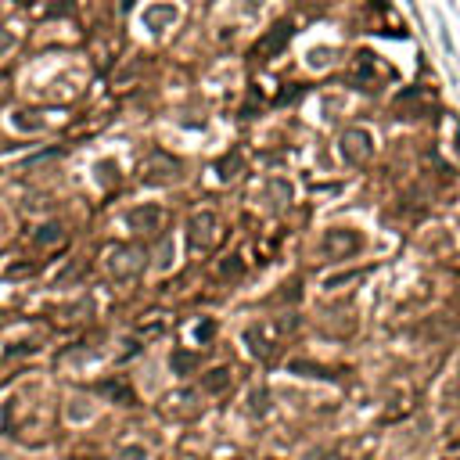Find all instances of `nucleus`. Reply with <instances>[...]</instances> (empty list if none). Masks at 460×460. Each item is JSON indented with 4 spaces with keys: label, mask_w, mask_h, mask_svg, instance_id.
Returning a JSON list of instances; mask_svg holds the SVG:
<instances>
[{
    "label": "nucleus",
    "mask_w": 460,
    "mask_h": 460,
    "mask_svg": "<svg viewBox=\"0 0 460 460\" xmlns=\"http://www.w3.org/2000/svg\"><path fill=\"white\" fill-rule=\"evenodd\" d=\"M216 230H220V220H216V213H213V209L195 213V216H191V223H188V237H191V245H195V248H213Z\"/></svg>",
    "instance_id": "nucleus-5"
},
{
    "label": "nucleus",
    "mask_w": 460,
    "mask_h": 460,
    "mask_svg": "<svg viewBox=\"0 0 460 460\" xmlns=\"http://www.w3.org/2000/svg\"><path fill=\"white\" fill-rule=\"evenodd\" d=\"M288 36H292V29H288V26H277V29H273L266 40H259V44H255V54L273 58V54H277V51L285 47V40H288Z\"/></svg>",
    "instance_id": "nucleus-9"
},
{
    "label": "nucleus",
    "mask_w": 460,
    "mask_h": 460,
    "mask_svg": "<svg viewBox=\"0 0 460 460\" xmlns=\"http://www.w3.org/2000/svg\"><path fill=\"white\" fill-rule=\"evenodd\" d=\"M173 262H176V241H162V248L155 255V270L165 273V270H173Z\"/></svg>",
    "instance_id": "nucleus-15"
},
{
    "label": "nucleus",
    "mask_w": 460,
    "mask_h": 460,
    "mask_svg": "<svg viewBox=\"0 0 460 460\" xmlns=\"http://www.w3.org/2000/svg\"><path fill=\"white\" fill-rule=\"evenodd\" d=\"M241 338H245V345H248V352L255 359H270L273 352H277V327L273 324H248L241 331Z\"/></svg>",
    "instance_id": "nucleus-3"
},
{
    "label": "nucleus",
    "mask_w": 460,
    "mask_h": 460,
    "mask_svg": "<svg viewBox=\"0 0 460 460\" xmlns=\"http://www.w3.org/2000/svg\"><path fill=\"white\" fill-rule=\"evenodd\" d=\"M202 363V356L198 352H188V349H173V356H169V371L176 374V378H188V374H195V367Z\"/></svg>",
    "instance_id": "nucleus-7"
},
{
    "label": "nucleus",
    "mask_w": 460,
    "mask_h": 460,
    "mask_svg": "<svg viewBox=\"0 0 460 460\" xmlns=\"http://www.w3.org/2000/svg\"><path fill=\"white\" fill-rule=\"evenodd\" d=\"M162 220H165V213H162V205H155V202H144V205H133L130 213H126V227L133 230V234H155V230H162Z\"/></svg>",
    "instance_id": "nucleus-4"
},
{
    "label": "nucleus",
    "mask_w": 460,
    "mask_h": 460,
    "mask_svg": "<svg viewBox=\"0 0 460 460\" xmlns=\"http://www.w3.org/2000/svg\"><path fill=\"white\" fill-rule=\"evenodd\" d=\"M356 277V273H338V277H327L324 281V288H338V285H345V281H352Z\"/></svg>",
    "instance_id": "nucleus-24"
},
{
    "label": "nucleus",
    "mask_w": 460,
    "mask_h": 460,
    "mask_svg": "<svg viewBox=\"0 0 460 460\" xmlns=\"http://www.w3.org/2000/svg\"><path fill=\"white\" fill-rule=\"evenodd\" d=\"M94 169H98V183H101V188H112V183H119V165H116L112 158H101Z\"/></svg>",
    "instance_id": "nucleus-14"
},
{
    "label": "nucleus",
    "mask_w": 460,
    "mask_h": 460,
    "mask_svg": "<svg viewBox=\"0 0 460 460\" xmlns=\"http://www.w3.org/2000/svg\"><path fill=\"white\" fill-rule=\"evenodd\" d=\"M359 248H363V237H359L356 230H349V227H331V230H324V237H320V252L331 255V259H349V255H356Z\"/></svg>",
    "instance_id": "nucleus-2"
},
{
    "label": "nucleus",
    "mask_w": 460,
    "mask_h": 460,
    "mask_svg": "<svg viewBox=\"0 0 460 460\" xmlns=\"http://www.w3.org/2000/svg\"><path fill=\"white\" fill-rule=\"evenodd\" d=\"M11 47V36H0V51H8Z\"/></svg>",
    "instance_id": "nucleus-25"
},
{
    "label": "nucleus",
    "mask_w": 460,
    "mask_h": 460,
    "mask_svg": "<svg viewBox=\"0 0 460 460\" xmlns=\"http://www.w3.org/2000/svg\"><path fill=\"white\" fill-rule=\"evenodd\" d=\"M234 385V371L230 367H213V371L202 378V389L209 392V396H220V392H227Z\"/></svg>",
    "instance_id": "nucleus-8"
},
{
    "label": "nucleus",
    "mask_w": 460,
    "mask_h": 460,
    "mask_svg": "<svg viewBox=\"0 0 460 460\" xmlns=\"http://www.w3.org/2000/svg\"><path fill=\"white\" fill-rule=\"evenodd\" d=\"M176 19V8H151L148 11V26L158 33V26H165V22H173Z\"/></svg>",
    "instance_id": "nucleus-18"
},
{
    "label": "nucleus",
    "mask_w": 460,
    "mask_h": 460,
    "mask_svg": "<svg viewBox=\"0 0 460 460\" xmlns=\"http://www.w3.org/2000/svg\"><path fill=\"white\" fill-rule=\"evenodd\" d=\"M220 277H227V281H241V277H245V262H241L237 255L223 259V262H220Z\"/></svg>",
    "instance_id": "nucleus-16"
},
{
    "label": "nucleus",
    "mask_w": 460,
    "mask_h": 460,
    "mask_svg": "<svg viewBox=\"0 0 460 460\" xmlns=\"http://www.w3.org/2000/svg\"><path fill=\"white\" fill-rule=\"evenodd\" d=\"M119 460H148V449L137 446V442H133V446H123V449H119Z\"/></svg>",
    "instance_id": "nucleus-22"
},
{
    "label": "nucleus",
    "mask_w": 460,
    "mask_h": 460,
    "mask_svg": "<svg viewBox=\"0 0 460 460\" xmlns=\"http://www.w3.org/2000/svg\"><path fill=\"white\" fill-rule=\"evenodd\" d=\"M176 162L173 158H165L162 151H155L151 158H148V173H151V180H169V176H176Z\"/></svg>",
    "instance_id": "nucleus-10"
},
{
    "label": "nucleus",
    "mask_w": 460,
    "mask_h": 460,
    "mask_svg": "<svg viewBox=\"0 0 460 460\" xmlns=\"http://www.w3.org/2000/svg\"><path fill=\"white\" fill-rule=\"evenodd\" d=\"M241 162H245V158H241V151L234 148L230 155H223V158H220V165H216V176H220V180H234V176L241 173Z\"/></svg>",
    "instance_id": "nucleus-13"
},
{
    "label": "nucleus",
    "mask_w": 460,
    "mask_h": 460,
    "mask_svg": "<svg viewBox=\"0 0 460 460\" xmlns=\"http://www.w3.org/2000/svg\"><path fill=\"white\" fill-rule=\"evenodd\" d=\"M213 334H216V320H202V324L195 327V338H198V342H209Z\"/></svg>",
    "instance_id": "nucleus-23"
},
{
    "label": "nucleus",
    "mask_w": 460,
    "mask_h": 460,
    "mask_svg": "<svg viewBox=\"0 0 460 460\" xmlns=\"http://www.w3.org/2000/svg\"><path fill=\"white\" fill-rule=\"evenodd\" d=\"M101 392H108L112 399H119V403H133V389L126 385V382H105L101 385Z\"/></svg>",
    "instance_id": "nucleus-17"
},
{
    "label": "nucleus",
    "mask_w": 460,
    "mask_h": 460,
    "mask_svg": "<svg viewBox=\"0 0 460 460\" xmlns=\"http://www.w3.org/2000/svg\"><path fill=\"white\" fill-rule=\"evenodd\" d=\"M105 266H108V273H112L116 281H133L137 273L144 270V252L133 248V245H116V248L108 252Z\"/></svg>",
    "instance_id": "nucleus-1"
},
{
    "label": "nucleus",
    "mask_w": 460,
    "mask_h": 460,
    "mask_svg": "<svg viewBox=\"0 0 460 460\" xmlns=\"http://www.w3.org/2000/svg\"><path fill=\"white\" fill-rule=\"evenodd\" d=\"M292 371H295V374H306V378H331L324 367H313V363H302V359L292 363Z\"/></svg>",
    "instance_id": "nucleus-19"
},
{
    "label": "nucleus",
    "mask_w": 460,
    "mask_h": 460,
    "mask_svg": "<svg viewBox=\"0 0 460 460\" xmlns=\"http://www.w3.org/2000/svg\"><path fill=\"white\" fill-rule=\"evenodd\" d=\"M248 403H252V407H248V410H252V414H259V417H262V414H266V410H270V396H266V392H262V389H255V392H252V396H248Z\"/></svg>",
    "instance_id": "nucleus-20"
},
{
    "label": "nucleus",
    "mask_w": 460,
    "mask_h": 460,
    "mask_svg": "<svg viewBox=\"0 0 460 460\" xmlns=\"http://www.w3.org/2000/svg\"><path fill=\"white\" fill-rule=\"evenodd\" d=\"M11 126H15V130H22V133H26V130H33V133H36V130H44V123H40V119H26V112H15Z\"/></svg>",
    "instance_id": "nucleus-21"
},
{
    "label": "nucleus",
    "mask_w": 460,
    "mask_h": 460,
    "mask_svg": "<svg viewBox=\"0 0 460 460\" xmlns=\"http://www.w3.org/2000/svg\"><path fill=\"white\" fill-rule=\"evenodd\" d=\"M61 227L58 223H44V227H36V234H33V245L36 248H51V245H61Z\"/></svg>",
    "instance_id": "nucleus-12"
},
{
    "label": "nucleus",
    "mask_w": 460,
    "mask_h": 460,
    "mask_svg": "<svg viewBox=\"0 0 460 460\" xmlns=\"http://www.w3.org/2000/svg\"><path fill=\"white\" fill-rule=\"evenodd\" d=\"M338 151H342V158H345L349 165H359V162H367V158H371V151H374V144H371V133H367V130H349V133L342 137Z\"/></svg>",
    "instance_id": "nucleus-6"
},
{
    "label": "nucleus",
    "mask_w": 460,
    "mask_h": 460,
    "mask_svg": "<svg viewBox=\"0 0 460 460\" xmlns=\"http://www.w3.org/2000/svg\"><path fill=\"white\" fill-rule=\"evenodd\" d=\"M65 417H68L72 424H83V421L94 417V407H90V399H83V396H72L68 407H65Z\"/></svg>",
    "instance_id": "nucleus-11"
}]
</instances>
